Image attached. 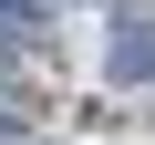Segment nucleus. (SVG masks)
Here are the masks:
<instances>
[{"mask_svg":"<svg viewBox=\"0 0 155 145\" xmlns=\"http://www.w3.org/2000/svg\"><path fill=\"white\" fill-rule=\"evenodd\" d=\"M0 11H11V31H41V0H0Z\"/></svg>","mask_w":155,"mask_h":145,"instance_id":"obj_2","label":"nucleus"},{"mask_svg":"<svg viewBox=\"0 0 155 145\" xmlns=\"http://www.w3.org/2000/svg\"><path fill=\"white\" fill-rule=\"evenodd\" d=\"M145 62H155V42H145V21H124V31H114V72H124V83H134Z\"/></svg>","mask_w":155,"mask_h":145,"instance_id":"obj_1","label":"nucleus"}]
</instances>
